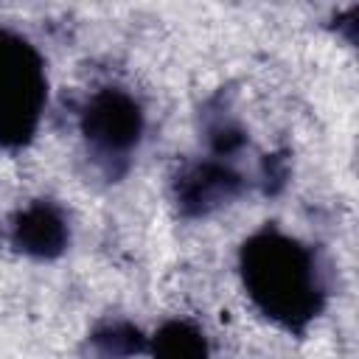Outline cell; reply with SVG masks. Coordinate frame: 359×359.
<instances>
[{
    "label": "cell",
    "mask_w": 359,
    "mask_h": 359,
    "mask_svg": "<svg viewBox=\"0 0 359 359\" xmlns=\"http://www.w3.org/2000/svg\"><path fill=\"white\" fill-rule=\"evenodd\" d=\"M241 280L250 300L286 331H306L325 306L314 252L278 227H264L244 241Z\"/></svg>",
    "instance_id": "obj_1"
},
{
    "label": "cell",
    "mask_w": 359,
    "mask_h": 359,
    "mask_svg": "<svg viewBox=\"0 0 359 359\" xmlns=\"http://www.w3.org/2000/svg\"><path fill=\"white\" fill-rule=\"evenodd\" d=\"M48 104V76L39 50L17 31L0 28V146H25Z\"/></svg>",
    "instance_id": "obj_2"
},
{
    "label": "cell",
    "mask_w": 359,
    "mask_h": 359,
    "mask_svg": "<svg viewBox=\"0 0 359 359\" xmlns=\"http://www.w3.org/2000/svg\"><path fill=\"white\" fill-rule=\"evenodd\" d=\"M81 135L95 163L109 177H118L143 137V109L126 90L104 87L90 95L81 112Z\"/></svg>",
    "instance_id": "obj_3"
},
{
    "label": "cell",
    "mask_w": 359,
    "mask_h": 359,
    "mask_svg": "<svg viewBox=\"0 0 359 359\" xmlns=\"http://www.w3.org/2000/svg\"><path fill=\"white\" fill-rule=\"evenodd\" d=\"M241 188H244L241 174L224 160L213 157V160L185 168L177 177L174 196H177V208L182 216H208L210 210L236 199Z\"/></svg>",
    "instance_id": "obj_4"
},
{
    "label": "cell",
    "mask_w": 359,
    "mask_h": 359,
    "mask_svg": "<svg viewBox=\"0 0 359 359\" xmlns=\"http://www.w3.org/2000/svg\"><path fill=\"white\" fill-rule=\"evenodd\" d=\"M70 241V227L65 213L53 202H31L11 222V244L31 258H56Z\"/></svg>",
    "instance_id": "obj_5"
},
{
    "label": "cell",
    "mask_w": 359,
    "mask_h": 359,
    "mask_svg": "<svg viewBox=\"0 0 359 359\" xmlns=\"http://www.w3.org/2000/svg\"><path fill=\"white\" fill-rule=\"evenodd\" d=\"M151 356L154 359H210V348L205 334L185 323V320H168L157 328L151 339Z\"/></svg>",
    "instance_id": "obj_6"
},
{
    "label": "cell",
    "mask_w": 359,
    "mask_h": 359,
    "mask_svg": "<svg viewBox=\"0 0 359 359\" xmlns=\"http://www.w3.org/2000/svg\"><path fill=\"white\" fill-rule=\"evenodd\" d=\"M90 348L101 359H126L146 348V337L132 323H107L90 334Z\"/></svg>",
    "instance_id": "obj_7"
},
{
    "label": "cell",
    "mask_w": 359,
    "mask_h": 359,
    "mask_svg": "<svg viewBox=\"0 0 359 359\" xmlns=\"http://www.w3.org/2000/svg\"><path fill=\"white\" fill-rule=\"evenodd\" d=\"M208 140H210V149L216 157H230L244 146L247 135L236 123V118H230L227 112H219L216 118L208 121Z\"/></svg>",
    "instance_id": "obj_8"
},
{
    "label": "cell",
    "mask_w": 359,
    "mask_h": 359,
    "mask_svg": "<svg viewBox=\"0 0 359 359\" xmlns=\"http://www.w3.org/2000/svg\"><path fill=\"white\" fill-rule=\"evenodd\" d=\"M289 177V163L283 154H266L264 160V185H266V194H275Z\"/></svg>",
    "instance_id": "obj_9"
}]
</instances>
